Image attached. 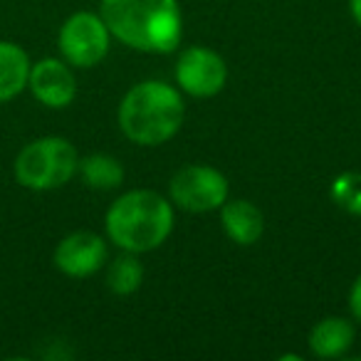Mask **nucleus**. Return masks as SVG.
<instances>
[{
	"label": "nucleus",
	"mask_w": 361,
	"mask_h": 361,
	"mask_svg": "<svg viewBox=\"0 0 361 361\" xmlns=\"http://www.w3.org/2000/svg\"><path fill=\"white\" fill-rule=\"evenodd\" d=\"M99 16L116 40L151 55L173 52L183 32L176 0H102Z\"/></svg>",
	"instance_id": "1"
},
{
	"label": "nucleus",
	"mask_w": 361,
	"mask_h": 361,
	"mask_svg": "<svg viewBox=\"0 0 361 361\" xmlns=\"http://www.w3.org/2000/svg\"><path fill=\"white\" fill-rule=\"evenodd\" d=\"M119 129L139 146L166 144L178 134L186 106L176 87L159 80L139 82L124 94L119 104Z\"/></svg>",
	"instance_id": "2"
},
{
	"label": "nucleus",
	"mask_w": 361,
	"mask_h": 361,
	"mask_svg": "<svg viewBox=\"0 0 361 361\" xmlns=\"http://www.w3.org/2000/svg\"><path fill=\"white\" fill-rule=\"evenodd\" d=\"M106 238L126 252H149L173 231V208L161 193L136 188L119 196L104 218Z\"/></svg>",
	"instance_id": "3"
},
{
	"label": "nucleus",
	"mask_w": 361,
	"mask_h": 361,
	"mask_svg": "<svg viewBox=\"0 0 361 361\" xmlns=\"http://www.w3.org/2000/svg\"><path fill=\"white\" fill-rule=\"evenodd\" d=\"M80 154L65 136H40L18 151L13 176L27 191H55L77 176Z\"/></svg>",
	"instance_id": "4"
},
{
	"label": "nucleus",
	"mask_w": 361,
	"mask_h": 361,
	"mask_svg": "<svg viewBox=\"0 0 361 361\" xmlns=\"http://www.w3.org/2000/svg\"><path fill=\"white\" fill-rule=\"evenodd\" d=\"M111 32L102 16L90 11H80L62 23L57 32V47L67 65L77 70H90L99 65L109 52Z\"/></svg>",
	"instance_id": "5"
},
{
	"label": "nucleus",
	"mask_w": 361,
	"mask_h": 361,
	"mask_svg": "<svg viewBox=\"0 0 361 361\" xmlns=\"http://www.w3.org/2000/svg\"><path fill=\"white\" fill-rule=\"evenodd\" d=\"M169 193L171 201L188 213L218 211L228 201V178L213 166L191 164L176 171Z\"/></svg>",
	"instance_id": "6"
},
{
	"label": "nucleus",
	"mask_w": 361,
	"mask_h": 361,
	"mask_svg": "<svg viewBox=\"0 0 361 361\" xmlns=\"http://www.w3.org/2000/svg\"><path fill=\"white\" fill-rule=\"evenodd\" d=\"M226 60L208 47H188L176 62V82L191 97H216L226 87Z\"/></svg>",
	"instance_id": "7"
},
{
	"label": "nucleus",
	"mask_w": 361,
	"mask_h": 361,
	"mask_svg": "<svg viewBox=\"0 0 361 361\" xmlns=\"http://www.w3.org/2000/svg\"><path fill=\"white\" fill-rule=\"evenodd\" d=\"M30 94L47 109H65L77 97V77L62 57H42L30 65Z\"/></svg>",
	"instance_id": "8"
},
{
	"label": "nucleus",
	"mask_w": 361,
	"mask_h": 361,
	"mask_svg": "<svg viewBox=\"0 0 361 361\" xmlns=\"http://www.w3.org/2000/svg\"><path fill=\"white\" fill-rule=\"evenodd\" d=\"M55 267L67 277H90L106 262V240L92 231H75L55 247Z\"/></svg>",
	"instance_id": "9"
},
{
	"label": "nucleus",
	"mask_w": 361,
	"mask_h": 361,
	"mask_svg": "<svg viewBox=\"0 0 361 361\" xmlns=\"http://www.w3.org/2000/svg\"><path fill=\"white\" fill-rule=\"evenodd\" d=\"M221 223L226 235L238 245H252L265 233V216L250 201H226L221 206Z\"/></svg>",
	"instance_id": "10"
},
{
	"label": "nucleus",
	"mask_w": 361,
	"mask_h": 361,
	"mask_svg": "<svg viewBox=\"0 0 361 361\" xmlns=\"http://www.w3.org/2000/svg\"><path fill=\"white\" fill-rule=\"evenodd\" d=\"M30 55L18 42L0 40V104L16 99L27 90Z\"/></svg>",
	"instance_id": "11"
},
{
	"label": "nucleus",
	"mask_w": 361,
	"mask_h": 361,
	"mask_svg": "<svg viewBox=\"0 0 361 361\" xmlns=\"http://www.w3.org/2000/svg\"><path fill=\"white\" fill-rule=\"evenodd\" d=\"M354 344V326L344 317H324L310 331V349L319 359H336Z\"/></svg>",
	"instance_id": "12"
},
{
	"label": "nucleus",
	"mask_w": 361,
	"mask_h": 361,
	"mask_svg": "<svg viewBox=\"0 0 361 361\" xmlns=\"http://www.w3.org/2000/svg\"><path fill=\"white\" fill-rule=\"evenodd\" d=\"M77 173L82 176L85 186L94 191H114L124 183V166L109 154H90L80 159Z\"/></svg>",
	"instance_id": "13"
},
{
	"label": "nucleus",
	"mask_w": 361,
	"mask_h": 361,
	"mask_svg": "<svg viewBox=\"0 0 361 361\" xmlns=\"http://www.w3.org/2000/svg\"><path fill=\"white\" fill-rule=\"evenodd\" d=\"M141 280H144V265L136 257V252L124 250V255H119L106 267V287L114 295H131L141 287Z\"/></svg>",
	"instance_id": "14"
},
{
	"label": "nucleus",
	"mask_w": 361,
	"mask_h": 361,
	"mask_svg": "<svg viewBox=\"0 0 361 361\" xmlns=\"http://www.w3.org/2000/svg\"><path fill=\"white\" fill-rule=\"evenodd\" d=\"M329 196L341 211L361 218V173L349 171V173L336 176L334 183H331Z\"/></svg>",
	"instance_id": "15"
},
{
	"label": "nucleus",
	"mask_w": 361,
	"mask_h": 361,
	"mask_svg": "<svg viewBox=\"0 0 361 361\" xmlns=\"http://www.w3.org/2000/svg\"><path fill=\"white\" fill-rule=\"evenodd\" d=\"M349 310L354 314L356 322H361V275L354 280L351 285V292H349Z\"/></svg>",
	"instance_id": "16"
},
{
	"label": "nucleus",
	"mask_w": 361,
	"mask_h": 361,
	"mask_svg": "<svg viewBox=\"0 0 361 361\" xmlns=\"http://www.w3.org/2000/svg\"><path fill=\"white\" fill-rule=\"evenodd\" d=\"M351 6V16H354V20L361 25V0H349Z\"/></svg>",
	"instance_id": "17"
}]
</instances>
